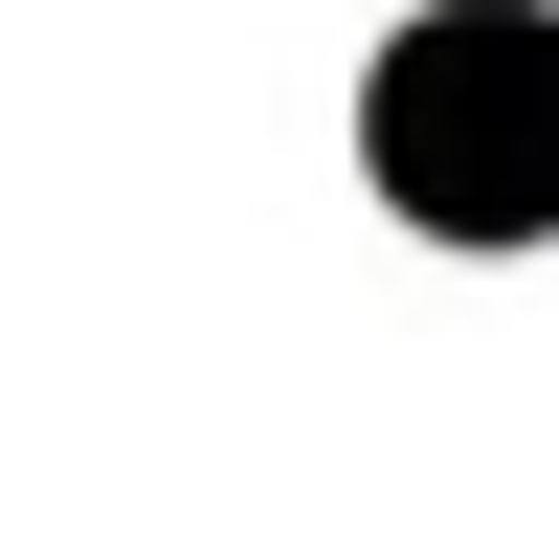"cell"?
I'll return each mask as SVG.
<instances>
[{
	"label": "cell",
	"instance_id": "6da1fadb",
	"mask_svg": "<svg viewBox=\"0 0 559 537\" xmlns=\"http://www.w3.org/2000/svg\"><path fill=\"white\" fill-rule=\"evenodd\" d=\"M358 157L426 247H537L559 224V0H426L358 68Z\"/></svg>",
	"mask_w": 559,
	"mask_h": 537
}]
</instances>
